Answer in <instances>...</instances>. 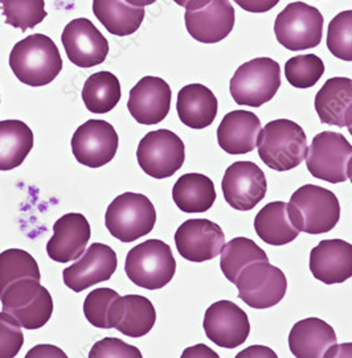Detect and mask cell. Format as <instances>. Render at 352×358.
<instances>
[{
	"label": "cell",
	"instance_id": "obj_1",
	"mask_svg": "<svg viewBox=\"0 0 352 358\" xmlns=\"http://www.w3.org/2000/svg\"><path fill=\"white\" fill-rule=\"evenodd\" d=\"M60 50L50 37L35 34L16 43L10 53L15 77L28 86L50 84L62 71Z\"/></svg>",
	"mask_w": 352,
	"mask_h": 358
},
{
	"label": "cell",
	"instance_id": "obj_2",
	"mask_svg": "<svg viewBox=\"0 0 352 358\" xmlns=\"http://www.w3.org/2000/svg\"><path fill=\"white\" fill-rule=\"evenodd\" d=\"M257 147L261 160L279 172L301 166L309 150L304 129L289 120L269 122L260 134Z\"/></svg>",
	"mask_w": 352,
	"mask_h": 358
},
{
	"label": "cell",
	"instance_id": "obj_3",
	"mask_svg": "<svg viewBox=\"0 0 352 358\" xmlns=\"http://www.w3.org/2000/svg\"><path fill=\"white\" fill-rule=\"evenodd\" d=\"M289 215L293 225L307 234H325L338 225L340 203L334 192L306 184L293 193Z\"/></svg>",
	"mask_w": 352,
	"mask_h": 358
},
{
	"label": "cell",
	"instance_id": "obj_4",
	"mask_svg": "<svg viewBox=\"0 0 352 358\" xmlns=\"http://www.w3.org/2000/svg\"><path fill=\"white\" fill-rule=\"evenodd\" d=\"M125 271L134 285L146 289L167 286L176 273L171 248L159 239H148L129 251Z\"/></svg>",
	"mask_w": 352,
	"mask_h": 358
},
{
	"label": "cell",
	"instance_id": "obj_5",
	"mask_svg": "<svg viewBox=\"0 0 352 358\" xmlns=\"http://www.w3.org/2000/svg\"><path fill=\"white\" fill-rule=\"evenodd\" d=\"M157 222V210L150 199L126 192L115 197L106 210L105 225L110 234L123 243H130L153 231Z\"/></svg>",
	"mask_w": 352,
	"mask_h": 358
},
{
	"label": "cell",
	"instance_id": "obj_6",
	"mask_svg": "<svg viewBox=\"0 0 352 358\" xmlns=\"http://www.w3.org/2000/svg\"><path fill=\"white\" fill-rule=\"evenodd\" d=\"M281 86V68L277 61L258 57L243 64L232 77L230 90L236 103L261 108L272 101Z\"/></svg>",
	"mask_w": 352,
	"mask_h": 358
},
{
	"label": "cell",
	"instance_id": "obj_7",
	"mask_svg": "<svg viewBox=\"0 0 352 358\" xmlns=\"http://www.w3.org/2000/svg\"><path fill=\"white\" fill-rule=\"evenodd\" d=\"M279 44L292 52L318 47L323 36V16L304 1H294L281 11L274 23Z\"/></svg>",
	"mask_w": 352,
	"mask_h": 358
},
{
	"label": "cell",
	"instance_id": "obj_8",
	"mask_svg": "<svg viewBox=\"0 0 352 358\" xmlns=\"http://www.w3.org/2000/svg\"><path fill=\"white\" fill-rule=\"evenodd\" d=\"M1 310L10 313L25 329H40L53 313V300L40 280L20 279L1 295Z\"/></svg>",
	"mask_w": 352,
	"mask_h": 358
},
{
	"label": "cell",
	"instance_id": "obj_9",
	"mask_svg": "<svg viewBox=\"0 0 352 358\" xmlns=\"http://www.w3.org/2000/svg\"><path fill=\"white\" fill-rule=\"evenodd\" d=\"M352 159V144L339 132L316 134L307 150L306 166L316 179L331 184L349 179L347 169Z\"/></svg>",
	"mask_w": 352,
	"mask_h": 358
},
{
	"label": "cell",
	"instance_id": "obj_10",
	"mask_svg": "<svg viewBox=\"0 0 352 358\" xmlns=\"http://www.w3.org/2000/svg\"><path fill=\"white\" fill-rule=\"evenodd\" d=\"M136 159L143 172L154 179H167L184 164L185 147L182 139L170 130L148 132L139 142Z\"/></svg>",
	"mask_w": 352,
	"mask_h": 358
},
{
	"label": "cell",
	"instance_id": "obj_11",
	"mask_svg": "<svg viewBox=\"0 0 352 358\" xmlns=\"http://www.w3.org/2000/svg\"><path fill=\"white\" fill-rule=\"evenodd\" d=\"M234 285L239 289V298L255 310L277 306L288 291V279L283 271L269 262L249 264Z\"/></svg>",
	"mask_w": 352,
	"mask_h": 358
},
{
	"label": "cell",
	"instance_id": "obj_12",
	"mask_svg": "<svg viewBox=\"0 0 352 358\" xmlns=\"http://www.w3.org/2000/svg\"><path fill=\"white\" fill-rule=\"evenodd\" d=\"M118 143V134L109 122L90 120L74 132L72 152L76 160L83 166L104 167L115 157Z\"/></svg>",
	"mask_w": 352,
	"mask_h": 358
},
{
	"label": "cell",
	"instance_id": "obj_13",
	"mask_svg": "<svg viewBox=\"0 0 352 358\" xmlns=\"http://www.w3.org/2000/svg\"><path fill=\"white\" fill-rule=\"evenodd\" d=\"M221 188L230 206L248 212L264 200L267 191V176L253 162H236L227 168Z\"/></svg>",
	"mask_w": 352,
	"mask_h": 358
},
{
	"label": "cell",
	"instance_id": "obj_14",
	"mask_svg": "<svg viewBox=\"0 0 352 358\" xmlns=\"http://www.w3.org/2000/svg\"><path fill=\"white\" fill-rule=\"evenodd\" d=\"M61 41L68 59L78 68H93L106 60L109 43L89 19L78 17L64 28Z\"/></svg>",
	"mask_w": 352,
	"mask_h": 358
},
{
	"label": "cell",
	"instance_id": "obj_15",
	"mask_svg": "<svg viewBox=\"0 0 352 358\" xmlns=\"http://www.w3.org/2000/svg\"><path fill=\"white\" fill-rule=\"evenodd\" d=\"M179 254L190 262L202 263L215 259L225 246L223 229L206 218L183 222L175 233Z\"/></svg>",
	"mask_w": 352,
	"mask_h": 358
},
{
	"label": "cell",
	"instance_id": "obj_16",
	"mask_svg": "<svg viewBox=\"0 0 352 358\" xmlns=\"http://www.w3.org/2000/svg\"><path fill=\"white\" fill-rule=\"evenodd\" d=\"M204 332L220 348L236 349L251 334V322L245 310L231 300H220L206 310Z\"/></svg>",
	"mask_w": 352,
	"mask_h": 358
},
{
	"label": "cell",
	"instance_id": "obj_17",
	"mask_svg": "<svg viewBox=\"0 0 352 358\" xmlns=\"http://www.w3.org/2000/svg\"><path fill=\"white\" fill-rule=\"evenodd\" d=\"M185 28L196 41L216 44L230 36L236 23V13L230 0H209L196 10H187Z\"/></svg>",
	"mask_w": 352,
	"mask_h": 358
},
{
	"label": "cell",
	"instance_id": "obj_18",
	"mask_svg": "<svg viewBox=\"0 0 352 358\" xmlns=\"http://www.w3.org/2000/svg\"><path fill=\"white\" fill-rule=\"evenodd\" d=\"M118 266L117 254L105 243H92L84 257L66 267L62 273L65 286L74 292L106 282L114 275Z\"/></svg>",
	"mask_w": 352,
	"mask_h": 358
},
{
	"label": "cell",
	"instance_id": "obj_19",
	"mask_svg": "<svg viewBox=\"0 0 352 358\" xmlns=\"http://www.w3.org/2000/svg\"><path fill=\"white\" fill-rule=\"evenodd\" d=\"M170 85L159 77L147 76L130 90L127 108L141 124H158L166 120L171 108Z\"/></svg>",
	"mask_w": 352,
	"mask_h": 358
},
{
	"label": "cell",
	"instance_id": "obj_20",
	"mask_svg": "<svg viewBox=\"0 0 352 358\" xmlns=\"http://www.w3.org/2000/svg\"><path fill=\"white\" fill-rule=\"evenodd\" d=\"M92 236L90 225L81 213H68L53 225V236L47 243L48 257L59 263H69L78 259L85 252L86 245Z\"/></svg>",
	"mask_w": 352,
	"mask_h": 358
},
{
	"label": "cell",
	"instance_id": "obj_21",
	"mask_svg": "<svg viewBox=\"0 0 352 358\" xmlns=\"http://www.w3.org/2000/svg\"><path fill=\"white\" fill-rule=\"evenodd\" d=\"M309 267L325 285H338L352 278V245L343 239H325L311 254Z\"/></svg>",
	"mask_w": 352,
	"mask_h": 358
},
{
	"label": "cell",
	"instance_id": "obj_22",
	"mask_svg": "<svg viewBox=\"0 0 352 358\" xmlns=\"http://www.w3.org/2000/svg\"><path fill=\"white\" fill-rule=\"evenodd\" d=\"M262 131L261 120L255 113L234 110L228 113L218 129L219 145L231 155H244L255 150Z\"/></svg>",
	"mask_w": 352,
	"mask_h": 358
},
{
	"label": "cell",
	"instance_id": "obj_23",
	"mask_svg": "<svg viewBox=\"0 0 352 358\" xmlns=\"http://www.w3.org/2000/svg\"><path fill=\"white\" fill-rule=\"evenodd\" d=\"M157 312L153 303L141 295L120 296L110 312V328L122 334L139 338L146 336L155 325Z\"/></svg>",
	"mask_w": 352,
	"mask_h": 358
},
{
	"label": "cell",
	"instance_id": "obj_24",
	"mask_svg": "<svg viewBox=\"0 0 352 358\" xmlns=\"http://www.w3.org/2000/svg\"><path fill=\"white\" fill-rule=\"evenodd\" d=\"M316 111L322 123L340 129L351 126V78L334 77L328 80L316 93Z\"/></svg>",
	"mask_w": 352,
	"mask_h": 358
},
{
	"label": "cell",
	"instance_id": "obj_25",
	"mask_svg": "<svg viewBox=\"0 0 352 358\" xmlns=\"http://www.w3.org/2000/svg\"><path fill=\"white\" fill-rule=\"evenodd\" d=\"M338 344L334 328L318 317L295 322L289 334L290 352L298 358L325 357L331 346Z\"/></svg>",
	"mask_w": 352,
	"mask_h": 358
},
{
	"label": "cell",
	"instance_id": "obj_26",
	"mask_svg": "<svg viewBox=\"0 0 352 358\" xmlns=\"http://www.w3.org/2000/svg\"><path fill=\"white\" fill-rule=\"evenodd\" d=\"M176 110L183 124L194 130H203L216 120L219 103L211 89L204 85L191 84L181 89Z\"/></svg>",
	"mask_w": 352,
	"mask_h": 358
},
{
	"label": "cell",
	"instance_id": "obj_27",
	"mask_svg": "<svg viewBox=\"0 0 352 358\" xmlns=\"http://www.w3.org/2000/svg\"><path fill=\"white\" fill-rule=\"evenodd\" d=\"M93 13L108 32L115 36L135 34L145 19V7H135L126 0H93Z\"/></svg>",
	"mask_w": 352,
	"mask_h": 358
},
{
	"label": "cell",
	"instance_id": "obj_28",
	"mask_svg": "<svg viewBox=\"0 0 352 358\" xmlns=\"http://www.w3.org/2000/svg\"><path fill=\"white\" fill-rule=\"evenodd\" d=\"M255 229L257 236L272 246L288 245L300 236L290 220L288 203L281 201L269 203L257 213Z\"/></svg>",
	"mask_w": 352,
	"mask_h": 358
},
{
	"label": "cell",
	"instance_id": "obj_29",
	"mask_svg": "<svg viewBox=\"0 0 352 358\" xmlns=\"http://www.w3.org/2000/svg\"><path fill=\"white\" fill-rule=\"evenodd\" d=\"M172 199L184 213H204L216 201L215 184L202 173H185L175 182Z\"/></svg>",
	"mask_w": 352,
	"mask_h": 358
},
{
	"label": "cell",
	"instance_id": "obj_30",
	"mask_svg": "<svg viewBox=\"0 0 352 358\" xmlns=\"http://www.w3.org/2000/svg\"><path fill=\"white\" fill-rule=\"evenodd\" d=\"M34 148V132L22 120L0 122V171L20 167Z\"/></svg>",
	"mask_w": 352,
	"mask_h": 358
},
{
	"label": "cell",
	"instance_id": "obj_31",
	"mask_svg": "<svg viewBox=\"0 0 352 358\" xmlns=\"http://www.w3.org/2000/svg\"><path fill=\"white\" fill-rule=\"evenodd\" d=\"M121 99V84L115 74L97 72L92 74L84 85L83 101L86 108L94 114L109 113Z\"/></svg>",
	"mask_w": 352,
	"mask_h": 358
},
{
	"label": "cell",
	"instance_id": "obj_32",
	"mask_svg": "<svg viewBox=\"0 0 352 358\" xmlns=\"http://www.w3.org/2000/svg\"><path fill=\"white\" fill-rule=\"evenodd\" d=\"M255 262H269V258L267 252L252 239L245 237L233 238L221 251V271L233 285L244 268Z\"/></svg>",
	"mask_w": 352,
	"mask_h": 358
},
{
	"label": "cell",
	"instance_id": "obj_33",
	"mask_svg": "<svg viewBox=\"0 0 352 358\" xmlns=\"http://www.w3.org/2000/svg\"><path fill=\"white\" fill-rule=\"evenodd\" d=\"M20 279H41L36 259L20 249L3 251L0 254V298L8 287Z\"/></svg>",
	"mask_w": 352,
	"mask_h": 358
},
{
	"label": "cell",
	"instance_id": "obj_34",
	"mask_svg": "<svg viewBox=\"0 0 352 358\" xmlns=\"http://www.w3.org/2000/svg\"><path fill=\"white\" fill-rule=\"evenodd\" d=\"M6 23L27 32L35 28L45 17V0H0Z\"/></svg>",
	"mask_w": 352,
	"mask_h": 358
},
{
	"label": "cell",
	"instance_id": "obj_35",
	"mask_svg": "<svg viewBox=\"0 0 352 358\" xmlns=\"http://www.w3.org/2000/svg\"><path fill=\"white\" fill-rule=\"evenodd\" d=\"M325 74V64L316 55H300L285 64V76L297 89H309Z\"/></svg>",
	"mask_w": 352,
	"mask_h": 358
},
{
	"label": "cell",
	"instance_id": "obj_36",
	"mask_svg": "<svg viewBox=\"0 0 352 358\" xmlns=\"http://www.w3.org/2000/svg\"><path fill=\"white\" fill-rule=\"evenodd\" d=\"M328 48L343 61H352V10L338 13L328 25Z\"/></svg>",
	"mask_w": 352,
	"mask_h": 358
},
{
	"label": "cell",
	"instance_id": "obj_37",
	"mask_svg": "<svg viewBox=\"0 0 352 358\" xmlns=\"http://www.w3.org/2000/svg\"><path fill=\"white\" fill-rule=\"evenodd\" d=\"M121 295L111 288H96L84 301V313L87 322L101 329L110 328V312L113 304Z\"/></svg>",
	"mask_w": 352,
	"mask_h": 358
},
{
	"label": "cell",
	"instance_id": "obj_38",
	"mask_svg": "<svg viewBox=\"0 0 352 358\" xmlns=\"http://www.w3.org/2000/svg\"><path fill=\"white\" fill-rule=\"evenodd\" d=\"M22 324L7 312H0V358L17 356L24 344Z\"/></svg>",
	"mask_w": 352,
	"mask_h": 358
},
{
	"label": "cell",
	"instance_id": "obj_39",
	"mask_svg": "<svg viewBox=\"0 0 352 358\" xmlns=\"http://www.w3.org/2000/svg\"><path fill=\"white\" fill-rule=\"evenodd\" d=\"M90 358H141L142 353L138 348L126 344L120 338L106 337L92 348Z\"/></svg>",
	"mask_w": 352,
	"mask_h": 358
},
{
	"label": "cell",
	"instance_id": "obj_40",
	"mask_svg": "<svg viewBox=\"0 0 352 358\" xmlns=\"http://www.w3.org/2000/svg\"><path fill=\"white\" fill-rule=\"evenodd\" d=\"M244 11L251 13H265L273 10L279 0H234Z\"/></svg>",
	"mask_w": 352,
	"mask_h": 358
},
{
	"label": "cell",
	"instance_id": "obj_41",
	"mask_svg": "<svg viewBox=\"0 0 352 358\" xmlns=\"http://www.w3.org/2000/svg\"><path fill=\"white\" fill-rule=\"evenodd\" d=\"M27 358H50V357H66V355L59 349L57 346L53 345H37L27 353Z\"/></svg>",
	"mask_w": 352,
	"mask_h": 358
},
{
	"label": "cell",
	"instance_id": "obj_42",
	"mask_svg": "<svg viewBox=\"0 0 352 358\" xmlns=\"http://www.w3.org/2000/svg\"><path fill=\"white\" fill-rule=\"evenodd\" d=\"M237 357H272V358H277V355L270 349V348H267V346H261V345H255V346H249L248 349H245L243 352H240L239 355H237Z\"/></svg>",
	"mask_w": 352,
	"mask_h": 358
},
{
	"label": "cell",
	"instance_id": "obj_43",
	"mask_svg": "<svg viewBox=\"0 0 352 358\" xmlns=\"http://www.w3.org/2000/svg\"><path fill=\"white\" fill-rule=\"evenodd\" d=\"M182 357H219V355L213 350H211L206 345L199 344V345L188 348L184 350Z\"/></svg>",
	"mask_w": 352,
	"mask_h": 358
},
{
	"label": "cell",
	"instance_id": "obj_44",
	"mask_svg": "<svg viewBox=\"0 0 352 358\" xmlns=\"http://www.w3.org/2000/svg\"><path fill=\"white\" fill-rule=\"evenodd\" d=\"M326 358H351L352 357V343H347V344H335L331 346L325 355Z\"/></svg>",
	"mask_w": 352,
	"mask_h": 358
},
{
	"label": "cell",
	"instance_id": "obj_45",
	"mask_svg": "<svg viewBox=\"0 0 352 358\" xmlns=\"http://www.w3.org/2000/svg\"><path fill=\"white\" fill-rule=\"evenodd\" d=\"M178 6L184 7L185 10H196L203 7L209 0H174Z\"/></svg>",
	"mask_w": 352,
	"mask_h": 358
},
{
	"label": "cell",
	"instance_id": "obj_46",
	"mask_svg": "<svg viewBox=\"0 0 352 358\" xmlns=\"http://www.w3.org/2000/svg\"><path fill=\"white\" fill-rule=\"evenodd\" d=\"M126 1L135 7H146V6L154 4L157 0H126Z\"/></svg>",
	"mask_w": 352,
	"mask_h": 358
},
{
	"label": "cell",
	"instance_id": "obj_47",
	"mask_svg": "<svg viewBox=\"0 0 352 358\" xmlns=\"http://www.w3.org/2000/svg\"><path fill=\"white\" fill-rule=\"evenodd\" d=\"M347 175H349V178H350V181H351L352 184V159L350 160V163H349V169H347Z\"/></svg>",
	"mask_w": 352,
	"mask_h": 358
},
{
	"label": "cell",
	"instance_id": "obj_48",
	"mask_svg": "<svg viewBox=\"0 0 352 358\" xmlns=\"http://www.w3.org/2000/svg\"><path fill=\"white\" fill-rule=\"evenodd\" d=\"M347 129H349V132H350V134H351V136H352V124H351V126H349V127H347Z\"/></svg>",
	"mask_w": 352,
	"mask_h": 358
}]
</instances>
